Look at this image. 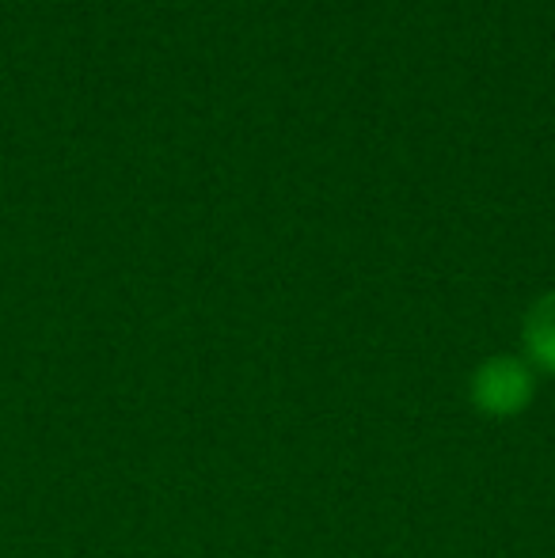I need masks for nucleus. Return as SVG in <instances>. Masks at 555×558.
Here are the masks:
<instances>
[{
	"label": "nucleus",
	"instance_id": "obj_1",
	"mask_svg": "<svg viewBox=\"0 0 555 558\" xmlns=\"http://www.w3.org/2000/svg\"><path fill=\"white\" fill-rule=\"evenodd\" d=\"M536 376L526 357L514 353H495V357L480 361L468 380V399L480 414L487 418H514L533 403Z\"/></svg>",
	"mask_w": 555,
	"mask_h": 558
},
{
	"label": "nucleus",
	"instance_id": "obj_2",
	"mask_svg": "<svg viewBox=\"0 0 555 558\" xmlns=\"http://www.w3.org/2000/svg\"><path fill=\"white\" fill-rule=\"evenodd\" d=\"M521 345H526L529 365L555 376V289L552 293H544L541 301L526 312V324H521Z\"/></svg>",
	"mask_w": 555,
	"mask_h": 558
}]
</instances>
